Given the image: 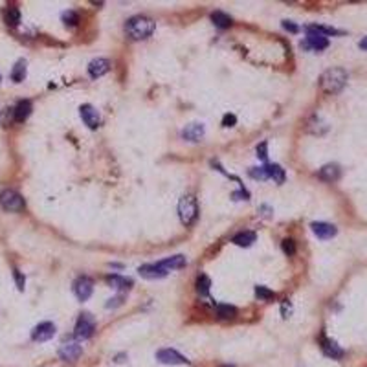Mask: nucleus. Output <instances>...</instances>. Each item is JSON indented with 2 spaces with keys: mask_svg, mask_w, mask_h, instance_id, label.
<instances>
[{
  "mask_svg": "<svg viewBox=\"0 0 367 367\" xmlns=\"http://www.w3.org/2000/svg\"><path fill=\"white\" fill-rule=\"evenodd\" d=\"M237 316V308L233 305H217V318L219 320H233Z\"/></svg>",
  "mask_w": 367,
  "mask_h": 367,
  "instance_id": "25",
  "label": "nucleus"
},
{
  "mask_svg": "<svg viewBox=\"0 0 367 367\" xmlns=\"http://www.w3.org/2000/svg\"><path fill=\"white\" fill-rule=\"evenodd\" d=\"M186 257L184 255H173V257H165L164 261H160L158 265L164 268V270L171 272V270H180V268H184L186 266Z\"/></svg>",
  "mask_w": 367,
  "mask_h": 367,
  "instance_id": "19",
  "label": "nucleus"
},
{
  "mask_svg": "<svg viewBox=\"0 0 367 367\" xmlns=\"http://www.w3.org/2000/svg\"><path fill=\"white\" fill-rule=\"evenodd\" d=\"M235 123H237L235 114H226L224 118H222V125H224V127H233Z\"/></svg>",
  "mask_w": 367,
  "mask_h": 367,
  "instance_id": "36",
  "label": "nucleus"
},
{
  "mask_svg": "<svg viewBox=\"0 0 367 367\" xmlns=\"http://www.w3.org/2000/svg\"><path fill=\"white\" fill-rule=\"evenodd\" d=\"M307 32V39L301 42V48H307V50H314V51H320V50H325L327 46H329V39L316 32H310V30H305Z\"/></svg>",
  "mask_w": 367,
  "mask_h": 367,
  "instance_id": "8",
  "label": "nucleus"
},
{
  "mask_svg": "<svg viewBox=\"0 0 367 367\" xmlns=\"http://www.w3.org/2000/svg\"><path fill=\"white\" fill-rule=\"evenodd\" d=\"M109 70H110V61L103 59V57H97V59L90 61V64H88V75L94 79L105 75Z\"/></svg>",
  "mask_w": 367,
  "mask_h": 367,
  "instance_id": "15",
  "label": "nucleus"
},
{
  "mask_svg": "<svg viewBox=\"0 0 367 367\" xmlns=\"http://www.w3.org/2000/svg\"><path fill=\"white\" fill-rule=\"evenodd\" d=\"M220 367H235V365H220Z\"/></svg>",
  "mask_w": 367,
  "mask_h": 367,
  "instance_id": "42",
  "label": "nucleus"
},
{
  "mask_svg": "<svg viewBox=\"0 0 367 367\" xmlns=\"http://www.w3.org/2000/svg\"><path fill=\"white\" fill-rule=\"evenodd\" d=\"M360 48H362V50H367V37H363L362 41H360Z\"/></svg>",
  "mask_w": 367,
  "mask_h": 367,
  "instance_id": "41",
  "label": "nucleus"
},
{
  "mask_svg": "<svg viewBox=\"0 0 367 367\" xmlns=\"http://www.w3.org/2000/svg\"><path fill=\"white\" fill-rule=\"evenodd\" d=\"M266 173H268V178H272L274 182H277V184H283L284 178H286L284 169L281 167V165H277V164L266 165Z\"/></svg>",
  "mask_w": 367,
  "mask_h": 367,
  "instance_id": "22",
  "label": "nucleus"
},
{
  "mask_svg": "<svg viewBox=\"0 0 367 367\" xmlns=\"http://www.w3.org/2000/svg\"><path fill=\"white\" fill-rule=\"evenodd\" d=\"M259 211H261L265 217H270L272 215V207H268V206H261V207H259Z\"/></svg>",
  "mask_w": 367,
  "mask_h": 367,
  "instance_id": "40",
  "label": "nucleus"
},
{
  "mask_svg": "<svg viewBox=\"0 0 367 367\" xmlns=\"http://www.w3.org/2000/svg\"><path fill=\"white\" fill-rule=\"evenodd\" d=\"M281 312H283V318H289V314H290V303H289V299H284V301H283V305H281Z\"/></svg>",
  "mask_w": 367,
  "mask_h": 367,
  "instance_id": "39",
  "label": "nucleus"
},
{
  "mask_svg": "<svg viewBox=\"0 0 367 367\" xmlns=\"http://www.w3.org/2000/svg\"><path fill=\"white\" fill-rule=\"evenodd\" d=\"M96 330V321L92 318V314L88 312H83L79 316L77 323H75V329H73V336L77 339H88Z\"/></svg>",
  "mask_w": 367,
  "mask_h": 367,
  "instance_id": "4",
  "label": "nucleus"
},
{
  "mask_svg": "<svg viewBox=\"0 0 367 367\" xmlns=\"http://www.w3.org/2000/svg\"><path fill=\"white\" fill-rule=\"evenodd\" d=\"M83 354V347L77 342H68L59 349V358L64 362H75L79 356Z\"/></svg>",
  "mask_w": 367,
  "mask_h": 367,
  "instance_id": "11",
  "label": "nucleus"
},
{
  "mask_svg": "<svg viewBox=\"0 0 367 367\" xmlns=\"http://www.w3.org/2000/svg\"><path fill=\"white\" fill-rule=\"evenodd\" d=\"M281 246H283V252L286 253V255H294V253H296V241H294V239H284L283 243H281Z\"/></svg>",
  "mask_w": 367,
  "mask_h": 367,
  "instance_id": "32",
  "label": "nucleus"
},
{
  "mask_svg": "<svg viewBox=\"0 0 367 367\" xmlns=\"http://www.w3.org/2000/svg\"><path fill=\"white\" fill-rule=\"evenodd\" d=\"M211 20H213V24H215L217 28H220V30H226V28L231 26V17L226 13H222V11H215V13H211Z\"/></svg>",
  "mask_w": 367,
  "mask_h": 367,
  "instance_id": "24",
  "label": "nucleus"
},
{
  "mask_svg": "<svg viewBox=\"0 0 367 367\" xmlns=\"http://www.w3.org/2000/svg\"><path fill=\"white\" fill-rule=\"evenodd\" d=\"M283 28L286 30V32H290V33H298L299 32V28L296 26L294 22H290V20H283Z\"/></svg>",
  "mask_w": 367,
  "mask_h": 367,
  "instance_id": "37",
  "label": "nucleus"
},
{
  "mask_svg": "<svg viewBox=\"0 0 367 367\" xmlns=\"http://www.w3.org/2000/svg\"><path fill=\"white\" fill-rule=\"evenodd\" d=\"M257 156H259L263 162H266V158H268V143L263 142L261 145H257Z\"/></svg>",
  "mask_w": 367,
  "mask_h": 367,
  "instance_id": "34",
  "label": "nucleus"
},
{
  "mask_svg": "<svg viewBox=\"0 0 367 367\" xmlns=\"http://www.w3.org/2000/svg\"><path fill=\"white\" fill-rule=\"evenodd\" d=\"M138 274L142 275V277H145V279H164L165 275L169 274L167 270H164L158 263H154V265H143L138 268Z\"/></svg>",
  "mask_w": 367,
  "mask_h": 367,
  "instance_id": "12",
  "label": "nucleus"
},
{
  "mask_svg": "<svg viewBox=\"0 0 367 367\" xmlns=\"http://www.w3.org/2000/svg\"><path fill=\"white\" fill-rule=\"evenodd\" d=\"M321 351H323V354L329 358H332V360H338V358H342L345 354V351L342 347H339L338 344H336L334 339L330 338H321Z\"/></svg>",
  "mask_w": 367,
  "mask_h": 367,
  "instance_id": "14",
  "label": "nucleus"
},
{
  "mask_svg": "<svg viewBox=\"0 0 367 367\" xmlns=\"http://www.w3.org/2000/svg\"><path fill=\"white\" fill-rule=\"evenodd\" d=\"M255 239H257V235L253 233V231H241V233H237L233 237V243L237 244V246L248 248L255 243Z\"/></svg>",
  "mask_w": 367,
  "mask_h": 367,
  "instance_id": "21",
  "label": "nucleus"
},
{
  "mask_svg": "<svg viewBox=\"0 0 367 367\" xmlns=\"http://www.w3.org/2000/svg\"><path fill=\"white\" fill-rule=\"evenodd\" d=\"M178 215H180V220H182V224H186V226L195 224V222H197V217H198L197 198L193 197V195H186V197L180 198Z\"/></svg>",
  "mask_w": 367,
  "mask_h": 367,
  "instance_id": "3",
  "label": "nucleus"
},
{
  "mask_svg": "<svg viewBox=\"0 0 367 367\" xmlns=\"http://www.w3.org/2000/svg\"><path fill=\"white\" fill-rule=\"evenodd\" d=\"M0 206L6 211H22L26 204H24V198L15 189H4L0 193Z\"/></svg>",
  "mask_w": 367,
  "mask_h": 367,
  "instance_id": "5",
  "label": "nucleus"
},
{
  "mask_svg": "<svg viewBox=\"0 0 367 367\" xmlns=\"http://www.w3.org/2000/svg\"><path fill=\"white\" fill-rule=\"evenodd\" d=\"M345 85H347V72L344 68H329L320 77V87L325 94H336Z\"/></svg>",
  "mask_w": 367,
  "mask_h": 367,
  "instance_id": "2",
  "label": "nucleus"
},
{
  "mask_svg": "<svg viewBox=\"0 0 367 367\" xmlns=\"http://www.w3.org/2000/svg\"><path fill=\"white\" fill-rule=\"evenodd\" d=\"M32 114V103L28 99H22L18 101L17 107H15L13 110V116H15V121H18V123H22V121H26L28 116Z\"/></svg>",
  "mask_w": 367,
  "mask_h": 367,
  "instance_id": "20",
  "label": "nucleus"
},
{
  "mask_svg": "<svg viewBox=\"0 0 367 367\" xmlns=\"http://www.w3.org/2000/svg\"><path fill=\"white\" fill-rule=\"evenodd\" d=\"M72 289L79 301H87L92 296V292H94V281H92L90 277H87V275H81V277H77V279L73 281Z\"/></svg>",
  "mask_w": 367,
  "mask_h": 367,
  "instance_id": "7",
  "label": "nucleus"
},
{
  "mask_svg": "<svg viewBox=\"0 0 367 367\" xmlns=\"http://www.w3.org/2000/svg\"><path fill=\"white\" fill-rule=\"evenodd\" d=\"M0 79H2V77H0Z\"/></svg>",
  "mask_w": 367,
  "mask_h": 367,
  "instance_id": "43",
  "label": "nucleus"
},
{
  "mask_svg": "<svg viewBox=\"0 0 367 367\" xmlns=\"http://www.w3.org/2000/svg\"><path fill=\"white\" fill-rule=\"evenodd\" d=\"M209 286H211V281L209 277H207L206 274H200L197 279V292L200 294V296H207L209 294Z\"/></svg>",
  "mask_w": 367,
  "mask_h": 367,
  "instance_id": "28",
  "label": "nucleus"
},
{
  "mask_svg": "<svg viewBox=\"0 0 367 367\" xmlns=\"http://www.w3.org/2000/svg\"><path fill=\"white\" fill-rule=\"evenodd\" d=\"M24 77H26V61L20 59L17 61V64H15L13 70H11V79H13L15 83H22Z\"/></svg>",
  "mask_w": 367,
  "mask_h": 367,
  "instance_id": "27",
  "label": "nucleus"
},
{
  "mask_svg": "<svg viewBox=\"0 0 367 367\" xmlns=\"http://www.w3.org/2000/svg\"><path fill=\"white\" fill-rule=\"evenodd\" d=\"M156 360L160 363H165V365H188L189 360L184 354H180L178 351H174V349H162L156 353Z\"/></svg>",
  "mask_w": 367,
  "mask_h": 367,
  "instance_id": "6",
  "label": "nucleus"
},
{
  "mask_svg": "<svg viewBox=\"0 0 367 367\" xmlns=\"http://www.w3.org/2000/svg\"><path fill=\"white\" fill-rule=\"evenodd\" d=\"M305 30H310V32H316L320 33V35H344V32L342 30H336V28H329V26H320V24H310V26H307Z\"/></svg>",
  "mask_w": 367,
  "mask_h": 367,
  "instance_id": "26",
  "label": "nucleus"
},
{
  "mask_svg": "<svg viewBox=\"0 0 367 367\" xmlns=\"http://www.w3.org/2000/svg\"><path fill=\"white\" fill-rule=\"evenodd\" d=\"M250 176L255 180H266L268 178V173H266V165L265 167H252L250 169Z\"/></svg>",
  "mask_w": 367,
  "mask_h": 367,
  "instance_id": "31",
  "label": "nucleus"
},
{
  "mask_svg": "<svg viewBox=\"0 0 367 367\" xmlns=\"http://www.w3.org/2000/svg\"><path fill=\"white\" fill-rule=\"evenodd\" d=\"M63 22L66 24V26H70V28L77 26V22H79V15L75 13L73 9H68V11H64V13H63Z\"/></svg>",
  "mask_w": 367,
  "mask_h": 367,
  "instance_id": "29",
  "label": "nucleus"
},
{
  "mask_svg": "<svg viewBox=\"0 0 367 367\" xmlns=\"http://www.w3.org/2000/svg\"><path fill=\"white\" fill-rule=\"evenodd\" d=\"M255 296H257L259 299H265V301H268V299H274V298H275L274 290L266 289V286H263V284H257V286H255Z\"/></svg>",
  "mask_w": 367,
  "mask_h": 367,
  "instance_id": "30",
  "label": "nucleus"
},
{
  "mask_svg": "<svg viewBox=\"0 0 367 367\" xmlns=\"http://www.w3.org/2000/svg\"><path fill=\"white\" fill-rule=\"evenodd\" d=\"M339 174H342V171H339V165L336 164H327L318 171V176L325 182H336L339 178Z\"/></svg>",
  "mask_w": 367,
  "mask_h": 367,
  "instance_id": "17",
  "label": "nucleus"
},
{
  "mask_svg": "<svg viewBox=\"0 0 367 367\" xmlns=\"http://www.w3.org/2000/svg\"><path fill=\"white\" fill-rule=\"evenodd\" d=\"M13 277H15V283H17V289H18V290H24V284H26V279H24V275L20 274L18 270H13Z\"/></svg>",
  "mask_w": 367,
  "mask_h": 367,
  "instance_id": "35",
  "label": "nucleus"
},
{
  "mask_svg": "<svg viewBox=\"0 0 367 367\" xmlns=\"http://www.w3.org/2000/svg\"><path fill=\"white\" fill-rule=\"evenodd\" d=\"M123 299H125V296H123V294H119V296H116V298L109 299V303H107L105 307H107V308H116V307H121V305H123Z\"/></svg>",
  "mask_w": 367,
  "mask_h": 367,
  "instance_id": "33",
  "label": "nucleus"
},
{
  "mask_svg": "<svg viewBox=\"0 0 367 367\" xmlns=\"http://www.w3.org/2000/svg\"><path fill=\"white\" fill-rule=\"evenodd\" d=\"M231 197H233L235 200H241V198H244V200H248V197H250V195H248V191H244V189H241V191H235L233 195H231Z\"/></svg>",
  "mask_w": 367,
  "mask_h": 367,
  "instance_id": "38",
  "label": "nucleus"
},
{
  "mask_svg": "<svg viewBox=\"0 0 367 367\" xmlns=\"http://www.w3.org/2000/svg\"><path fill=\"white\" fill-rule=\"evenodd\" d=\"M206 134V128L202 123H189L182 128V138L188 142H200Z\"/></svg>",
  "mask_w": 367,
  "mask_h": 367,
  "instance_id": "13",
  "label": "nucleus"
},
{
  "mask_svg": "<svg viewBox=\"0 0 367 367\" xmlns=\"http://www.w3.org/2000/svg\"><path fill=\"white\" fill-rule=\"evenodd\" d=\"M79 114H81V119L85 121V125H87L88 128H97L101 123V118H99V112H97L96 109L92 105H83L81 109H79Z\"/></svg>",
  "mask_w": 367,
  "mask_h": 367,
  "instance_id": "10",
  "label": "nucleus"
},
{
  "mask_svg": "<svg viewBox=\"0 0 367 367\" xmlns=\"http://www.w3.org/2000/svg\"><path fill=\"white\" fill-rule=\"evenodd\" d=\"M312 231H314V235H316L318 239H323V241H327V239H332L336 235V226L329 224V222H312Z\"/></svg>",
  "mask_w": 367,
  "mask_h": 367,
  "instance_id": "16",
  "label": "nucleus"
},
{
  "mask_svg": "<svg viewBox=\"0 0 367 367\" xmlns=\"http://www.w3.org/2000/svg\"><path fill=\"white\" fill-rule=\"evenodd\" d=\"M105 281L110 284V286H114L118 290H130L133 289V279H128V277H121L118 274H109L105 277Z\"/></svg>",
  "mask_w": 367,
  "mask_h": 367,
  "instance_id": "18",
  "label": "nucleus"
},
{
  "mask_svg": "<svg viewBox=\"0 0 367 367\" xmlns=\"http://www.w3.org/2000/svg\"><path fill=\"white\" fill-rule=\"evenodd\" d=\"M156 22L152 20L151 17H145V15H136V17H130L125 24V32L130 39L134 41H142V39H147L151 37L152 32H154Z\"/></svg>",
  "mask_w": 367,
  "mask_h": 367,
  "instance_id": "1",
  "label": "nucleus"
},
{
  "mask_svg": "<svg viewBox=\"0 0 367 367\" xmlns=\"http://www.w3.org/2000/svg\"><path fill=\"white\" fill-rule=\"evenodd\" d=\"M55 325L50 323V321H42L35 329L32 330V339L33 342H48L55 336Z\"/></svg>",
  "mask_w": 367,
  "mask_h": 367,
  "instance_id": "9",
  "label": "nucleus"
},
{
  "mask_svg": "<svg viewBox=\"0 0 367 367\" xmlns=\"http://www.w3.org/2000/svg\"><path fill=\"white\" fill-rule=\"evenodd\" d=\"M4 18H6V24H8V26H11V28L18 26V24H20V9L15 8V6H9V8L6 9Z\"/></svg>",
  "mask_w": 367,
  "mask_h": 367,
  "instance_id": "23",
  "label": "nucleus"
}]
</instances>
